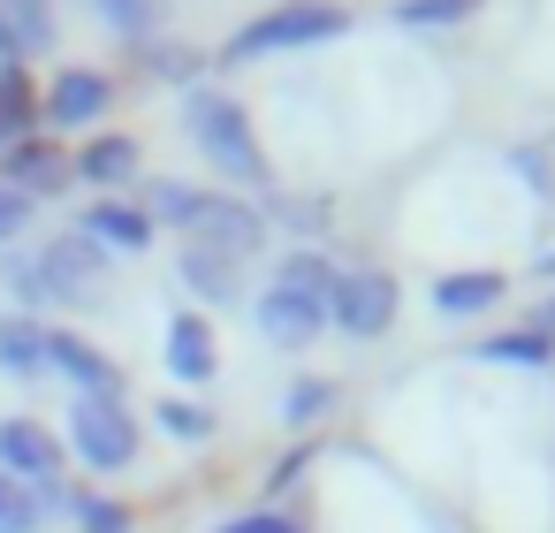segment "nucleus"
<instances>
[{
  "label": "nucleus",
  "mask_w": 555,
  "mask_h": 533,
  "mask_svg": "<svg viewBox=\"0 0 555 533\" xmlns=\"http://www.w3.org/2000/svg\"><path fill=\"white\" fill-rule=\"evenodd\" d=\"M62 449H69L85 472H100V480L130 472V465H138V411H130V396H69Z\"/></svg>",
  "instance_id": "nucleus-4"
},
{
  "label": "nucleus",
  "mask_w": 555,
  "mask_h": 533,
  "mask_svg": "<svg viewBox=\"0 0 555 533\" xmlns=\"http://www.w3.org/2000/svg\"><path fill=\"white\" fill-rule=\"evenodd\" d=\"M0 130H9V145L39 130V85H31V69H0Z\"/></svg>",
  "instance_id": "nucleus-25"
},
{
  "label": "nucleus",
  "mask_w": 555,
  "mask_h": 533,
  "mask_svg": "<svg viewBox=\"0 0 555 533\" xmlns=\"http://www.w3.org/2000/svg\"><path fill=\"white\" fill-rule=\"evenodd\" d=\"M0 373L16 389L47 381V320L39 313H0Z\"/></svg>",
  "instance_id": "nucleus-18"
},
{
  "label": "nucleus",
  "mask_w": 555,
  "mask_h": 533,
  "mask_svg": "<svg viewBox=\"0 0 555 533\" xmlns=\"http://www.w3.org/2000/svg\"><path fill=\"white\" fill-rule=\"evenodd\" d=\"M31 221H39V199H24V191L0 183V252H16L31 237Z\"/></svg>",
  "instance_id": "nucleus-31"
},
{
  "label": "nucleus",
  "mask_w": 555,
  "mask_h": 533,
  "mask_svg": "<svg viewBox=\"0 0 555 533\" xmlns=\"http://www.w3.org/2000/svg\"><path fill=\"white\" fill-rule=\"evenodd\" d=\"M327 290H335V259L312 252V244H289L274 282L251 297V328L274 343V351H312L327 335Z\"/></svg>",
  "instance_id": "nucleus-1"
},
{
  "label": "nucleus",
  "mask_w": 555,
  "mask_h": 533,
  "mask_svg": "<svg viewBox=\"0 0 555 533\" xmlns=\"http://www.w3.org/2000/svg\"><path fill=\"white\" fill-rule=\"evenodd\" d=\"M0 183L24 191V199H54V191H69V153L47 130H31V138H16L0 153Z\"/></svg>",
  "instance_id": "nucleus-15"
},
{
  "label": "nucleus",
  "mask_w": 555,
  "mask_h": 533,
  "mask_svg": "<svg viewBox=\"0 0 555 533\" xmlns=\"http://www.w3.org/2000/svg\"><path fill=\"white\" fill-rule=\"evenodd\" d=\"M183 130H191V145L214 161V176H229V183H244V191H274V161H267V145H259V130H251V107H244L236 92L191 85V92H183Z\"/></svg>",
  "instance_id": "nucleus-2"
},
{
  "label": "nucleus",
  "mask_w": 555,
  "mask_h": 533,
  "mask_svg": "<svg viewBox=\"0 0 555 533\" xmlns=\"http://www.w3.org/2000/svg\"><path fill=\"white\" fill-rule=\"evenodd\" d=\"M396 275L388 267H335V290H327V328L350 335V343H380L396 328Z\"/></svg>",
  "instance_id": "nucleus-5"
},
{
  "label": "nucleus",
  "mask_w": 555,
  "mask_h": 533,
  "mask_svg": "<svg viewBox=\"0 0 555 533\" xmlns=\"http://www.w3.org/2000/svg\"><path fill=\"white\" fill-rule=\"evenodd\" d=\"M214 533H312L297 510H282V503H251V510H236V518H221Z\"/></svg>",
  "instance_id": "nucleus-30"
},
{
  "label": "nucleus",
  "mask_w": 555,
  "mask_h": 533,
  "mask_svg": "<svg viewBox=\"0 0 555 533\" xmlns=\"http://www.w3.org/2000/svg\"><path fill=\"white\" fill-rule=\"evenodd\" d=\"M0 153H9V130H0Z\"/></svg>",
  "instance_id": "nucleus-36"
},
{
  "label": "nucleus",
  "mask_w": 555,
  "mask_h": 533,
  "mask_svg": "<svg viewBox=\"0 0 555 533\" xmlns=\"http://www.w3.org/2000/svg\"><path fill=\"white\" fill-rule=\"evenodd\" d=\"M69 525H77V533H138V510H130L122 495L77 487V503H69Z\"/></svg>",
  "instance_id": "nucleus-26"
},
{
  "label": "nucleus",
  "mask_w": 555,
  "mask_h": 533,
  "mask_svg": "<svg viewBox=\"0 0 555 533\" xmlns=\"http://www.w3.org/2000/svg\"><path fill=\"white\" fill-rule=\"evenodd\" d=\"M0 282H9L16 313H47V282H39V259L31 252H0Z\"/></svg>",
  "instance_id": "nucleus-29"
},
{
  "label": "nucleus",
  "mask_w": 555,
  "mask_h": 533,
  "mask_svg": "<svg viewBox=\"0 0 555 533\" xmlns=\"http://www.w3.org/2000/svg\"><path fill=\"white\" fill-rule=\"evenodd\" d=\"M502 297H509V275H494V267H456V275H434V290H426V305L441 320H479Z\"/></svg>",
  "instance_id": "nucleus-17"
},
{
  "label": "nucleus",
  "mask_w": 555,
  "mask_h": 533,
  "mask_svg": "<svg viewBox=\"0 0 555 533\" xmlns=\"http://www.w3.org/2000/svg\"><path fill=\"white\" fill-rule=\"evenodd\" d=\"M54 47V0H0V69H31Z\"/></svg>",
  "instance_id": "nucleus-16"
},
{
  "label": "nucleus",
  "mask_w": 555,
  "mask_h": 533,
  "mask_svg": "<svg viewBox=\"0 0 555 533\" xmlns=\"http://www.w3.org/2000/svg\"><path fill=\"white\" fill-rule=\"evenodd\" d=\"M92 9H100L107 39H122L130 54L153 47V39H168V0H92Z\"/></svg>",
  "instance_id": "nucleus-21"
},
{
  "label": "nucleus",
  "mask_w": 555,
  "mask_h": 533,
  "mask_svg": "<svg viewBox=\"0 0 555 533\" xmlns=\"http://www.w3.org/2000/svg\"><path fill=\"white\" fill-rule=\"evenodd\" d=\"M0 533H47V503H39V487L9 480V472H0Z\"/></svg>",
  "instance_id": "nucleus-28"
},
{
  "label": "nucleus",
  "mask_w": 555,
  "mask_h": 533,
  "mask_svg": "<svg viewBox=\"0 0 555 533\" xmlns=\"http://www.w3.org/2000/svg\"><path fill=\"white\" fill-rule=\"evenodd\" d=\"M335 411H343V381H327V373H297L282 389V427L289 434H320Z\"/></svg>",
  "instance_id": "nucleus-20"
},
{
  "label": "nucleus",
  "mask_w": 555,
  "mask_h": 533,
  "mask_svg": "<svg viewBox=\"0 0 555 533\" xmlns=\"http://www.w3.org/2000/svg\"><path fill=\"white\" fill-rule=\"evenodd\" d=\"M267 206H251V199H236V191H214V206H206V221H198V244H214V252H229V259H259L267 252Z\"/></svg>",
  "instance_id": "nucleus-13"
},
{
  "label": "nucleus",
  "mask_w": 555,
  "mask_h": 533,
  "mask_svg": "<svg viewBox=\"0 0 555 533\" xmlns=\"http://www.w3.org/2000/svg\"><path fill=\"white\" fill-rule=\"evenodd\" d=\"M153 427H160L168 442H183V449H191V442H214V427H221V419H214L206 404H191V396H160V404H153Z\"/></svg>",
  "instance_id": "nucleus-27"
},
{
  "label": "nucleus",
  "mask_w": 555,
  "mask_h": 533,
  "mask_svg": "<svg viewBox=\"0 0 555 533\" xmlns=\"http://www.w3.org/2000/svg\"><path fill=\"white\" fill-rule=\"evenodd\" d=\"M509 168H517L532 191H547V161H540V153H525V145H517V153H509Z\"/></svg>",
  "instance_id": "nucleus-33"
},
{
  "label": "nucleus",
  "mask_w": 555,
  "mask_h": 533,
  "mask_svg": "<svg viewBox=\"0 0 555 533\" xmlns=\"http://www.w3.org/2000/svg\"><path fill=\"white\" fill-rule=\"evenodd\" d=\"M39 282H47V305H69V313H92V305H107V259L69 229V237H47L39 252Z\"/></svg>",
  "instance_id": "nucleus-7"
},
{
  "label": "nucleus",
  "mask_w": 555,
  "mask_h": 533,
  "mask_svg": "<svg viewBox=\"0 0 555 533\" xmlns=\"http://www.w3.org/2000/svg\"><path fill=\"white\" fill-rule=\"evenodd\" d=\"M532 275H540V282H555V252H540V267H532Z\"/></svg>",
  "instance_id": "nucleus-34"
},
{
  "label": "nucleus",
  "mask_w": 555,
  "mask_h": 533,
  "mask_svg": "<svg viewBox=\"0 0 555 533\" xmlns=\"http://www.w3.org/2000/svg\"><path fill=\"white\" fill-rule=\"evenodd\" d=\"M47 373L69 381V396H122V366L77 328H47Z\"/></svg>",
  "instance_id": "nucleus-10"
},
{
  "label": "nucleus",
  "mask_w": 555,
  "mask_h": 533,
  "mask_svg": "<svg viewBox=\"0 0 555 533\" xmlns=\"http://www.w3.org/2000/svg\"><path fill=\"white\" fill-rule=\"evenodd\" d=\"M472 358H487V366H555V335L532 320V328H509V335H479Z\"/></svg>",
  "instance_id": "nucleus-24"
},
{
  "label": "nucleus",
  "mask_w": 555,
  "mask_h": 533,
  "mask_svg": "<svg viewBox=\"0 0 555 533\" xmlns=\"http://www.w3.org/2000/svg\"><path fill=\"white\" fill-rule=\"evenodd\" d=\"M62 465H69V449H62V434H54L47 419H31V411H9V419H0V472H9V480L54 487Z\"/></svg>",
  "instance_id": "nucleus-8"
},
{
  "label": "nucleus",
  "mask_w": 555,
  "mask_h": 533,
  "mask_svg": "<svg viewBox=\"0 0 555 533\" xmlns=\"http://www.w3.org/2000/svg\"><path fill=\"white\" fill-rule=\"evenodd\" d=\"M350 9L343 0H282V9H259L244 31H229L221 47V69H244V62H267V54H305V47H335L350 39Z\"/></svg>",
  "instance_id": "nucleus-3"
},
{
  "label": "nucleus",
  "mask_w": 555,
  "mask_h": 533,
  "mask_svg": "<svg viewBox=\"0 0 555 533\" xmlns=\"http://www.w3.org/2000/svg\"><path fill=\"white\" fill-rule=\"evenodd\" d=\"M267 229H289L297 244L320 252V237L335 229V199L327 191H312V199L305 191H267Z\"/></svg>",
  "instance_id": "nucleus-19"
},
{
  "label": "nucleus",
  "mask_w": 555,
  "mask_h": 533,
  "mask_svg": "<svg viewBox=\"0 0 555 533\" xmlns=\"http://www.w3.org/2000/svg\"><path fill=\"white\" fill-rule=\"evenodd\" d=\"M312 449H320V442H297V449H289V457H282L274 472H267V487H274V495H282V487H297V480L312 472Z\"/></svg>",
  "instance_id": "nucleus-32"
},
{
  "label": "nucleus",
  "mask_w": 555,
  "mask_h": 533,
  "mask_svg": "<svg viewBox=\"0 0 555 533\" xmlns=\"http://www.w3.org/2000/svg\"><path fill=\"white\" fill-rule=\"evenodd\" d=\"M540 328H547V335H555V297H547V313H540Z\"/></svg>",
  "instance_id": "nucleus-35"
},
{
  "label": "nucleus",
  "mask_w": 555,
  "mask_h": 533,
  "mask_svg": "<svg viewBox=\"0 0 555 533\" xmlns=\"http://www.w3.org/2000/svg\"><path fill=\"white\" fill-rule=\"evenodd\" d=\"M472 16H479V0H396V9H388V24H396V31H411V39L464 31Z\"/></svg>",
  "instance_id": "nucleus-23"
},
{
  "label": "nucleus",
  "mask_w": 555,
  "mask_h": 533,
  "mask_svg": "<svg viewBox=\"0 0 555 533\" xmlns=\"http://www.w3.org/2000/svg\"><path fill=\"white\" fill-rule=\"evenodd\" d=\"M115 100H122V85L107 69H62L54 85H39V130H54V138L100 130L115 115Z\"/></svg>",
  "instance_id": "nucleus-6"
},
{
  "label": "nucleus",
  "mask_w": 555,
  "mask_h": 533,
  "mask_svg": "<svg viewBox=\"0 0 555 533\" xmlns=\"http://www.w3.org/2000/svg\"><path fill=\"white\" fill-rule=\"evenodd\" d=\"M69 176H77V183H92L100 199H130V183L145 176V145H138V138H122V130H92V145L69 161Z\"/></svg>",
  "instance_id": "nucleus-12"
},
{
  "label": "nucleus",
  "mask_w": 555,
  "mask_h": 533,
  "mask_svg": "<svg viewBox=\"0 0 555 533\" xmlns=\"http://www.w3.org/2000/svg\"><path fill=\"white\" fill-rule=\"evenodd\" d=\"M160 366H168V381H183V389H206L214 373H221V335H214V320L206 313H168V335H160Z\"/></svg>",
  "instance_id": "nucleus-11"
},
{
  "label": "nucleus",
  "mask_w": 555,
  "mask_h": 533,
  "mask_svg": "<svg viewBox=\"0 0 555 533\" xmlns=\"http://www.w3.org/2000/svg\"><path fill=\"white\" fill-rule=\"evenodd\" d=\"M267 9H282V0H267Z\"/></svg>",
  "instance_id": "nucleus-37"
},
{
  "label": "nucleus",
  "mask_w": 555,
  "mask_h": 533,
  "mask_svg": "<svg viewBox=\"0 0 555 533\" xmlns=\"http://www.w3.org/2000/svg\"><path fill=\"white\" fill-rule=\"evenodd\" d=\"M138 69L160 77V85H176V92H191V85H206L214 62H206L191 39H153V47H138Z\"/></svg>",
  "instance_id": "nucleus-22"
},
{
  "label": "nucleus",
  "mask_w": 555,
  "mask_h": 533,
  "mask_svg": "<svg viewBox=\"0 0 555 533\" xmlns=\"http://www.w3.org/2000/svg\"><path fill=\"white\" fill-rule=\"evenodd\" d=\"M176 282L191 290V313L198 305H244V259H229V252H214V244H198V237H183V252H176Z\"/></svg>",
  "instance_id": "nucleus-14"
},
{
  "label": "nucleus",
  "mask_w": 555,
  "mask_h": 533,
  "mask_svg": "<svg viewBox=\"0 0 555 533\" xmlns=\"http://www.w3.org/2000/svg\"><path fill=\"white\" fill-rule=\"evenodd\" d=\"M77 237L100 252V259H138V252H153V214L138 206V199H92V206H77Z\"/></svg>",
  "instance_id": "nucleus-9"
}]
</instances>
